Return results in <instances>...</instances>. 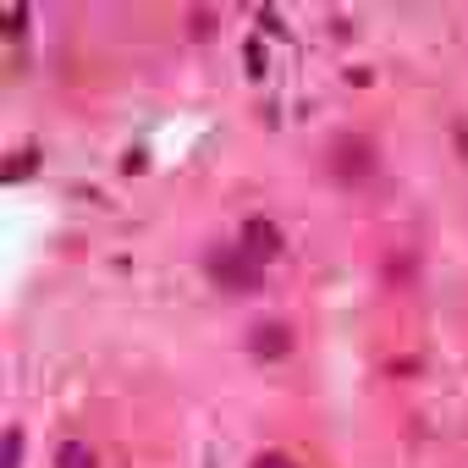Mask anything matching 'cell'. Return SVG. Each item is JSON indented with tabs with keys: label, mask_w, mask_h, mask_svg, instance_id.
I'll use <instances>...</instances> for the list:
<instances>
[{
	"label": "cell",
	"mask_w": 468,
	"mask_h": 468,
	"mask_svg": "<svg viewBox=\"0 0 468 468\" xmlns=\"http://www.w3.org/2000/svg\"><path fill=\"white\" fill-rule=\"evenodd\" d=\"M204 271L226 292H260V282H265V265H254L243 249H209L204 254Z\"/></svg>",
	"instance_id": "cell-1"
},
{
	"label": "cell",
	"mask_w": 468,
	"mask_h": 468,
	"mask_svg": "<svg viewBox=\"0 0 468 468\" xmlns=\"http://www.w3.org/2000/svg\"><path fill=\"white\" fill-rule=\"evenodd\" d=\"M325 165H331L336 182L353 187V182H369L375 176V149H369L364 133H342V138H331V160Z\"/></svg>",
	"instance_id": "cell-2"
},
{
	"label": "cell",
	"mask_w": 468,
	"mask_h": 468,
	"mask_svg": "<svg viewBox=\"0 0 468 468\" xmlns=\"http://www.w3.org/2000/svg\"><path fill=\"white\" fill-rule=\"evenodd\" d=\"M254 265H271V260H282V249H287V238H282V226L271 220V215H249L243 220V243H238Z\"/></svg>",
	"instance_id": "cell-3"
},
{
	"label": "cell",
	"mask_w": 468,
	"mask_h": 468,
	"mask_svg": "<svg viewBox=\"0 0 468 468\" xmlns=\"http://www.w3.org/2000/svg\"><path fill=\"white\" fill-rule=\"evenodd\" d=\"M249 347H254V358H287L292 353V331L282 320H260L249 331Z\"/></svg>",
	"instance_id": "cell-4"
},
{
	"label": "cell",
	"mask_w": 468,
	"mask_h": 468,
	"mask_svg": "<svg viewBox=\"0 0 468 468\" xmlns=\"http://www.w3.org/2000/svg\"><path fill=\"white\" fill-rule=\"evenodd\" d=\"M56 468H100V452L83 435H67V441H56Z\"/></svg>",
	"instance_id": "cell-5"
},
{
	"label": "cell",
	"mask_w": 468,
	"mask_h": 468,
	"mask_svg": "<svg viewBox=\"0 0 468 468\" xmlns=\"http://www.w3.org/2000/svg\"><path fill=\"white\" fill-rule=\"evenodd\" d=\"M0 468H23V430L0 435Z\"/></svg>",
	"instance_id": "cell-6"
},
{
	"label": "cell",
	"mask_w": 468,
	"mask_h": 468,
	"mask_svg": "<svg viewBox=\"0 0 468 468\" xmlns=\"http://www.w3.org/2000/svg\"><path fill=\"white\" fill-rule=\"evenodd\" d=\"M34 160H39L34 149H23V154H6V171H0V176H6V182H23V176L34 171Z\"/></svg>",
	"instance_id": "cell-7"
},
{
	"label": "cell",
	"mask_w": 468,
	"mask_h": 468,
	"mask_svg": "<svg viewBox=\"0 0 468 468\" xmlns=\"http://www.w3.org/2000/svg\"><path fill=\"white\" fill-rule=\"evenodd\" d=\"M0 28H6V34H23V28H28V6H6V12H0Z\"/></svg>",
	"instance_id": "cell-8"
},
{
	"label": "cell",
	"mask_w": 468,
	"mask_h": 468,
	"mask_svg": "<svg viewBox=\"0 0 468 468\" xmlns=\"http://www.w3.org/2000/svg\"><path fill=\"white\" fill-rule=\"evenodd\" d=\"M249 72H254V78H265V45H260V39L249 45Z\"/></svg>",
	"instance_id": "cell-9"
},
{
	"label": "cell",
	"mask_w": 468,
	"mask_h": 468,
	"mask_svg": "<svg viewBox=\"0 0 468 468\" xmlns=\"http://www.w3.org/2000/svg\"><path fill=\"white\" fill-rule=\"evenodd\" d=\"M254 468H298V463L282 457V452H265V457H254Z\"/></svg>",
	"instance_id": "cell-10"
},
{
	"label": "cell",
	"mask_w": 468,
	"mask_h": 468,
	"mask_svg": "<svg viewBox=\"0 0 468 468\" xmlns=\"http://www.w3.org/2000/svg\"><path fill=\"white\" fill-rule=\"evenodd\" d=\"M209 28H215V17H209V12L198 6V12H193V34H209Z\"/></svg>",
	"instance_id": "cell-11"
}]
</instances>
